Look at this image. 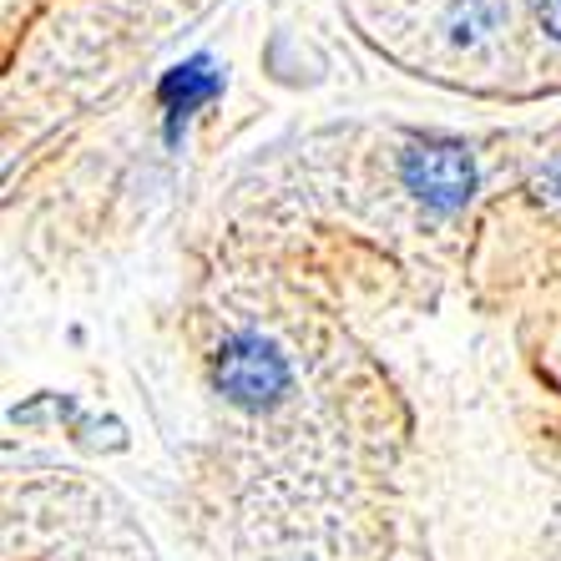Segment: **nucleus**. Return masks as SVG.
I'll use <instances>...</instances> for the list:
<instances>
[{
  "label": "nucleus",
  "instance_id": "obj_1",
  "mask_svg": "<svg viewBox=\"0 0 561 561\" xmlns=\"http://www.w3.org/2000/svg\"><path fill=\"white\" fill-rule=\"evenodd\" d=\"M218 385L228 400L259 410V405H274L278 394L288 390V365L268 340L238 334V340H228L218 354Z\"/></svg>",
  "mask_w": 561,
  "mask_h": 561
},
{
  "label": "nucleus",
  "instance_id": "obj_2",
  "mask_svg": "<svg viewBox=\"0 0 561 561\" xmlns=\"http://www.w3.org/2000/svg\"><path fill=\"white\" fill-rule=\"evenodd\" d=\"M400 172H405L410 193L440 213H456L460 203L476 193V162H470V152L456 142L415 147V152H405V168Z\"/></svg>",
  "mask_w": 561,
  "mask_h": 561
},
{
  "label": "nucleus",
  "instance_id": "obj_3",
  "mask_svg": "<svg viewBox=\"0 0 561 561\" xmlns=\"http://www.w3.org/2000/svg\"><path fill=\"white\" fill-rule=\"evenodd\" d=\"M218 92H222V77L213 71V61H203V56L187 61V66H178V71H168L162 87H157V96H162V106H168V131H178L197 106L213 102Z\"/></svg>",
  "mask_w": 561,
  "mask_h": 561
},
{
  "label": "nucleus",
  "instance_id": "obj_4",
  "mask_svg": "<svg viewBox=\"0 0 561 561\" xmlns=\"http://www.w3.org/2000/svg\"><path fill=\"white\" fill-rule=\"evenodd\" d=\"M496 26H501V11L491 0H450V11H445V31H450L456 46H476Z\"/></svg>",
  "mask_w": 561,
  "mask_h": 561
},
{
  "label": "nucleus",
  "instance_id": "obj_5",
  "mask_svg": "<svg viewBox=\"0 0 561 561\" xmlns=\"http://www.w3.org/2000/svg\"><path fill=\"white\" fill-rule=\"evenodd\" d=\"M541 26L561 41V0H541Z\"/></svg>",
  "mask_w": 561,
  "mask_h": 561
},
{
  "label": "nucleus",
  "instance_id": "obj_6",
  "mask_svg": "<svg viewBox=\"0 0 561 561\" xmlns=\"http://www.w3.org/2000/svg\"><path fill=\"white\" fill-rule=\"evenodd\" d=\"M557 193H561V162H557Z\"/></svg>",
  "mask_w": 561,
  "mask_h": 561
}]
</instances>
